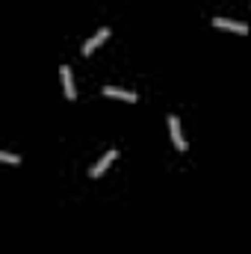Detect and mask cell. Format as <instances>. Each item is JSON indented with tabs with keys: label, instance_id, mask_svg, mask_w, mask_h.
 I'll use <instances>...</instances> for the list:
<instances>
[{
	"label": "cell",
	"instance_id": "1",
	"mask_svg": "<svg viewBox=\"0 0 251 254\" xmlns=\"http://www.w3.org/2000/svg\"><path fill=\"white\" fill-rule=\"evenodd\" d=\"M169 130H172V142L178 151H187V139H184V130H181V122L178 116H169Z\"/></svg>",
	"mask_w": 251,
	"mask_h": 254
},
{
	"label": "cell",
	"instance_id": "2",
	"mask_svg": "<svg viewBox=\"0 0 251 254\" xmlns=\"http://www.w3.org/2000/svg\"><path fill=\"white\" fill-rule=\"evenodd\" d=\"M213 27L234 30V33H240V36H246V33H249V24H243V21H231V18H213Z\"/></svg>",
	"mask_w": 251,
	"mask_h": 254
},
{
	"label": "cell",
	"instance_id": "3",
	"mask_svg": "<svg viewBox=\"0 0 251 254\" xmlns=\"http://www.w3.org/2000/svg\"><path fill=\"white\" fill-rule=\"evenodd\" d=\"M107 36H110V27H101V30H98V33L83 45V54H86V57H89V54H95V48H101V45L107 42Z\"/></svg>",
	"mask_w": 251,
	"mask_h": 254
},
{
	"label": "cell",
	"instance_id": "4",
	"mask_svg": "<svg viewBox=\"0 0 251 254\" xmlns=\"http://www.w3.org/2000/svg\"><path fill=\"white\" fill-rule=\"evenodd\" d=\"M116 154H119V151H107V154H104V157H101V160H98V163L89 169V175H92V178H101V175L110 169V163L116 160Z\"/></svg>",
	"mask_w": 251,
	"mask_h": 254
},
{
	"label": "cell",
	"instance_id": "5",
	"mask_svg": "<svg viewBox=\"0 0 251 254\" xmlns=\"http://www.w3.org/2000/svg\"><path fill=\"white\" fill-rule=\"evenodd\" d=\"M104 95H107V98L127 101V104H133V101H136V92H130V89H119V86H107V89H104Z\"/></svg>",
	"mask_w": 251,
	"mask_h": 254
},
{
	"label": "cell",
	"instance_id": "6",
	"mask_svg": "<svg viewBox=\"0 0 251 254\" xmlns=\"http://www.w3.org/2000/svg\"><path fill=\"white\" fill-rule=\"evenodd\" d=\"M60 74H63L65 98H68V101H74V98H77V89H74V77H71V68H68V65H63V68H60Z\"/></svg>",
	"mask_w": 251,
	"mask_h": 254
},
{
	"label": "cell",
	"instance_id": "7",
	"mask_svg": "<svg viewBox=\"0 0 251 254\" xmlns=\"http://www.w3.org/2000/svg\"><path fill=\"white\" fill-rule=\"evenodd\" d=\"M0 160H3V163H9V166H18V163H21V160H18L15 154H9V151H0Z\"/></svg>",
	"mask_w": 251,
	"mask_h": 254
}]
</instances>
